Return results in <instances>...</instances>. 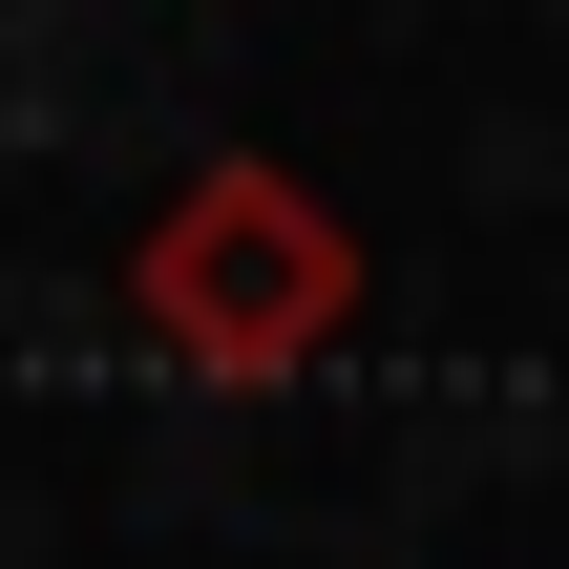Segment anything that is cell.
I'll return each instance as SVG.
<instances>
[{"instance_id": "obj_1", "label": "cell", "mask_w": 569, "mask_h": 569, "mask_svg": "<svg viewBox=\"0 0 569 569\" xmlns=\"http://www.w3.org/2000/svg\"><path fill=\"white\" fill-rule=\"evenodd\" d=\"M127 338L169 380H296L359 338V232L274 169V148H211L148 232H127Z\"/></svg>"}]
</instances>
